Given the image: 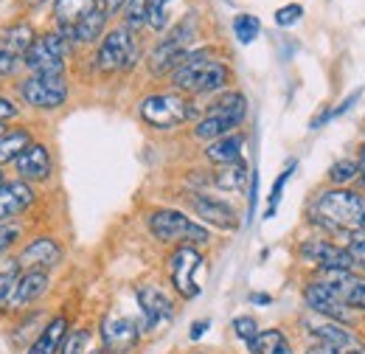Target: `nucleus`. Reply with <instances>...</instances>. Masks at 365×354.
Segmentation results:
<instances>
[{
	"instance_id": "obj_42",
	"label": "nucleus",
	"mask_w": 365,
	"mask_h": 354,
	"mask_svg": "<svg viewBox=\"0 0 365 354\" xmlns=\"http://www.w3.org/2000/svg\"><path fill=\"white\" fill-rule=\"evenodd\" d=\"M17 65H20V56H14V54L0 48V76H11L17 71Z\"/></svg>"
},
{
	"instance_id": "obj_49",
	"label": "nucleus",
	"mask_w": 365,
	"mask_h": 354,
	"mask_svg": "<svg viewBox=\"0 0 365 354\" xmlns=\"http://www.w3.org/2000/svg\"><path fill=\"white\" fill-rule=\"evenodd\" d=\"M40 3H46V0H26V6H40Z\"/></svg>"
},
{
	"instance_id": "obj_17",
	"label": "nucleus",
	"mask_w": 365,
	"mask_h": 354,
	"mask_svg": "<svg viewBox=\"0 0 365 354\" xmlns=\"http://www.w3.org/2000/svg\"><path fill=\"white\" fill-rule=\"evenodd\" d=\"M301 259L315 265L318 270H354V259L343 245H334L329 239H307L298 248Z\"/></svg>"
},
{
	"instance_id": "obj_9",
	"label": "nucleus",
	"mask_w": 365,
	"mask_h": 354,
	"mask_svg": "<svg viewBox=\"0 0 365 354\" xmlns=\"http://www.w3.org/2000/svg\"><path fill=\"white\" fill-rule=\"evenodd\" d=\"M202 262L205 259L194 245H178L172 251V256L166 262L169 265V278H172V287L182 301H194L202 293V287L197 281V273L202 270Z\"/></svg>"
},
{
	"instance_id": "obj_40",
	"label": "nucleus",
	"mask_w": 365,
	"mask_h": 354,
	"mask_svg": "<svg viewBox=\"0 0 365 354\" xmlns=\"http://www.w3.org/2000/svg\"><path fill=\"white\" fill-rule=\"evenodd\" d=\"M301 17H304V6H301V3H289V6H281V9L275 11V23H278L281 29L295 26Z\"/></svg>"
},
{
	"instance_id": "obj_47",
	"label": "nucleus",
	"mask_w": 365,
	"mask_h": 354,
	"mask_svg": "<svg viewBox=\"0 0 365 354\" xmlns=\"http://www.w3.org/2000/svg\"><path fill=\"white\" fill-rule=\"evenodd\" d=\"M357 169H360V177H363V183H365V141H363V146H360V163H357Z\"/></svg>"
},
{
	"instance_id": "obj_29",
	"label": "nucleus",
	"mask_w": 365,
	"mask_h": 354,
	"mask_svg": "<svg viewBox=\"0 0 365 354\" xmlns=\"http://www.w3.org/2000/svg\"><path fill=\"white\" fill-rule=\"evenodd\" d=\"M247 180H250L247 166H245L242 161H236V163L222 166V169L214 175V186H217V188H222V191H239V188H245V183H247Z\"/></svg>"
},
{
	"instance_id": "obj_8",
	"label": "nucleus",
	"mask_w": 365,
	"mask_h": 354,
	"mask_svg": "<svg viewBox=\"0 0 365 354\" xmlns=\"http://www.w3.org/2000/svg\"><path fill=\"white\" fill-rule=\"evenodd\" d=\"M304 329L309 338H315L318 346H326L334 354H365V338L357 335L351 326L326 320L318 315H307L304 318Z\"/></svg>"
},
{
	"instance_id": "obj_11",
	"label": "nucleus",
	"mask_w": 365,
	"mask_h": 354,
	"mask_svg": "<svg viewBox=\"0 0 365 354\" xmlns=\"http://www.w3.org/2000/svg\"><path fill=\"white\" fill-rule=\"evenodd\" d=\"M48 290H51V273L23 270L20 278H17V284H14V290H11V295L6 298V304H3L0 312H6L9 318H17L23 312L37 310L40 301L46 298Z\"/></svg>"
},
{
	"instance_id": "obj_4",
	"label": "nucleus",
	"mask_w": 365,
	"mask_h": 354,
	"mask_svg": "<svg viewBox=\"0 0 365 354\" xmlns=\"http://www.w3.org/2000/svg\"><path fill=\"white\" fill-rule=\"evenodd\" d=\"M149 231L163 245H208L211 233L200 222L188 220L178 208H155L149 214Z\"/></svg>"
},
{
	"instance_id": "obj_7",
	"label": "nucleus",
	"mask_w": 365,
	"mask_h": 354,
	"mask_svg": "<svg viewBox=\"0 0 365 354\" xmlns=\"http://www.w3.org/2000/svg\"><path fill=\"white\" fill-rule=\"evenodd\" d=\"M17 96L26 107L48 113V110H59L68 101L71 88H68L65 76H34V74H29L26 79L17 82Z\"/></svg>"
},
{
	"instance_id": "obj_43",
	"label": "nucleus",
	"mask_w": 365,
	"mask_h": 354,
	"mask_svg": "<svg viewBox=\"0 0 365 354\" xmlns=\"http://www.w3.org/2000/svg\"><path fill=\"white\" fill-rule=\"evenodd\" d=\"M17 104L11 101V98H3L0 96V124H6V121H11V118H17Z\"/></svg>"
},
{
	"instance_id": "obj_13",
	"label": "nucleus",
	"mask_w": 365,
	"mask_h": 354,
	"mask_svg": "<svg viewBox=\"0 0 365 354\" xmlns=\"http://www.w3.org/2000/svg\"><path fill=\"white\" fill-rule=\"evenodd\" d=\"M143 329L127 315H104L98 326V340L104 354H130L138 346Z\"/></svg>"
},
{
	"instance_id": "obj_5",
	"label": "nucleus",
	"mask_w": 365,
	"mask_h": 354,
	"mask_svg": "<svg viewBox=\"0 0 365 354\" xmlns=\"http://www.w3.org/2000/svg\"><path fill=\"white\" fill-rule=\"evenodd\" d=\"M138 113L155 130H175L194 116V107L180 93H155L138 104Z\"/></svg>"
},
{
	"instance_id": "obj_15",
	"label": "nucleus",
	"mask_w": 365,
	"mask_h": 354,
	"mask_svg": "<svg viewBox=\"0 0 365 354\" xmlns=\"http://www.w3.org/2000/svg\"><path fill=\"white\" fill-rule=\"evenodd\" d=\"M304 301H307V307H309L312 315L326 318V320H334V323H343V326H351L357 320V312L351 310V307H346L320 278L318 281H309L304 287Z\"/></svg>"
},
{
	"instance_id": "obj_25",
	"label": "nucleus",
	"mask_w": 365,
	"mask_h": 354,
	"mask_svg": "<svg viewBox=\"0 0 365 354\" xmlns=\"http://www.w3.org/2000/svg\"><path fill=\"white\" fill-rule=\"evenodd\" d=\"M104 26H107V11L98 6L96 11H91L76 29H71V31H59L68 43L73 45H88V43H96L98 37H101V31H104Z\"/></svg>"
},
{
	"instance_id": "obj_20",
	"label": "nucleus",
	"mask_w": 365,
	"mask_h": 354,
	"mask_svg": "<svg viewBox=\"0 0 365 354\" xmlns=\"http://www.w3.org/2000/svg\"><path fill=\"white\" fill-rule=\"evenodd\" d=\"M185 200H188V206L194 208V214L202 222H208L214 228H222V231H236L239 228V217H236L233 206L225 203V200L211 197V194H200V191L188 194Z\"/></svg>"
},
{
	"instance_id": "obj_41",
	"label": "nucleus",
	"mask_w": 365,
	"mask_h": 354,
	"mask_svg": "<svg viewBox=\"0 0 365 354\" xmlns=\"http://www.w3.org/2000/svg\"><path fill=\"white\" fill-rule=\"evenodd\" d=\"M17 239H20V231L14 225H0V259L9 256V251H11V245Z\"/></svg>"
},
{
	"instance_id": "obj_33",
	"label": "nucleus",
	"mask_w": 365,
	"mask_h": 354,
	"mask_svg": "<svg viewBox=\"0 0 365 354\" xmlns=\"http://www.w3.org/2000/svg\"><path fill=\"white\" fill-rule=\"evenodd\" d=\"M146 17H149V6H146V0H130V3H127L124 29H127V31H138L140 26H146Z\"/></svg>"
},
{
	"instance_id": "obj_26",
	"label": "nucleus",
	"mask_w": 365,
	"mask_h": 354,
	"mask_svg": "<svg viewBox=\"0 0 365 354\" xmlns=\"http://www.w3.org/2000/svg\"><path fill=\"white\" fill-rule=\"evenodd\" d=\"M31 141H34V135H31L29 127H6V130L0 133V169H3L6 163H14L17 155H20Z\"/></svg>"
},
{
	"instance_id": "obj_31",
	"label": "nucleus",
	"mask_w": 365,
	"mask_h": 354,
	"mask_svg": "<svg viewBox=\"0 0 365 354\" xmlns=\"http://www.w3.org/2000/svg\"><path fill=\"white\" fill-rule=\"evenodd\" d=\"M20 273H23V270H20L14 256H3V259H0V310H3L6 298L11 295V290H14L17 278H20Z\"/></svg>"
},
{
	"instance_id": "obj_2",
	"label": "nucleus",
	"mask_w": 365,
	"mask_h": 354,
	"mask_svg": "<svg viewBox=\"0 0 365 354\" xmlns=\"http://www.w3.org/2000/svg\"><path fill=\"white\" fill-rule=\"evenodd\" d=\"M172 82L182 93L202 96V93H217L225 88L230 82V71L208 48H200V51H188V56L172 71Z\"/></svg>"
},
{
	"instance_id": "obj_34",
	"label": "nucleus",
	"mask_w": 365,
	"mask_h": 354,
	"mask_svg": "<svg viewBox=\"0 0 365 354\" xmlns=\"http://www.w3.org/2000/svg\"><path fill=\"white\" fill-rule=\"evenodd\" d=\"M169 3H172V0H146V6H149L146 23H149L155 31H163V29L169 26Z\"/></svg>"
},
{
	"instance_id": "obj_10",
	"label": "nucleus",
	"mask_w": 365,
	"mask_h": 354,
	"mask_svg": "<svg viewBox=\"0 0 365 354\" xmlns=\"http://www.w3.org/2000/svg\"><path fill=\"white\" fill-rule=\"evenodd\" d=\"M138 59V45L133 40V31L113 29L96 51V71L98 74H118V71H130Z\"/></svg>"
},
{
	"instance_id": "obj_37",
	"label": "nucleus",
	"mask_w": 365,
	"mask_h": 354,
	"mask_svg": "<svg viewBox=\"0 0 365 354\" xmlns=\"http://www.w3.org/2000/svg\"><path fill=\"white\" fill-rule=\"evenodd\" d=\"M292 172H295V161H289V163H287V169H284V172L278 175V180L273 183V191H270V206H267V214H264L267 220L275 214V208H278V203H281V194H284V186H287V180L292 177Z\"/></svg>"
},
{
	"instance_id": "obj_36",
	"label": "nucleus",
	"mask_w": 365,
	"mask_h": 354,
	"mask_svg": "<svg viewBox=\"0 0 365 354\" xmlns=\"http://www.w3.org/2000/svg\"><path fill=\"white\" fill-rule=\"evenodd\" d=\"M357 175H360V169H357L354 161H337V163H331V169H329V180H331L334 186H346V183H351Z\"/></svg>"
},
{
	"instance_id": "obj_39",
	"label": "nucleus",
	"mask_w": 365,
	"mask_h": 354,
	"mask_svg": "<svg viewBox=\"0 0 365 354\" xmlns=\"http://www.w3.org/2000/svg\"><path fill=\"white\" fill-rule=\"evenodd\" d=\"M233 332H236V338H239V340L250 343V340L259 335V323H256V318H253V315H239V318L233 320Z\"/></svg>"
},
{
	"instance_id": "obj_21",
	"label": "nucleus",
	"mask_w": 365,
	"mask_h": 354,
	"mask_svg": "<svg viewBox=\"0 0 365 354\" xmlns=\"http://www.w3.org/2000/svg\"><path fill=\"white\" fill-rule=\"evenodd\" d=\"M346 307L354 312H365V278L354 275L351 270H326L320 278Z\"/></svg>"
},
{
	"instance_id": "obj_19",
	"label": "nucleus",
	"mask_w": 365,
	"mask_h": 354,
	"mask_svg": "<svg viewBox=\"0 0 365 354\" xmlns=\"http://www.w3.org/2000/svg\"><path fill=\"white\" fill-rule=\"evenodd\" d=\"M37 200V191L26 180H6L0 186V225H11L20 214H26Z\"/></svg>"
},
{
	"instance_id": "obj_6",
	"label": "nucleus",
	"mask_w": 365,
	"mask_h": 354,
	"mask_svg": "<svg viewBox=\"0 0 365 354\" xmlns=\"http://www.w3.org/2000/svg\"><path fill=\"white\" fill-rule=\"evenodd\" d=\"M68 51H71V43H68L59 31L43 34V37H37L34 45L26 51L23 65H26V71L34 74V76H65Z\"/></svg>"
},
{
	"instance_id": "obj_16",
	"label": "nucleus",
	"mask_w": 365,
	"mask_h": 354,
	"mask_svg": "<svg viewBox=\"0 0 365 354\" xmlns=\"http://www.w3.org/2000/svg\"><path fill=\"white\" fill-rule=\"evenodd\" d=\"M14 259H17L20 270L51 273V270H56V267L62 265L65 251H62L59 239H53V236H31V239L20 248V253H17Z\"/></svg>"
},
{
	"instance_id": "obj_45",
	"label": "nucleus",
	"mask_w": 365,
	"mask_h": 354,
	"mask_svg": "<svg viewBox=\"0 0 365 354\" xmlns=\"http://www.w3.org/2000/svg\"><path fill=\"white\" fill-rule=\"evenodd\" d=\"M98 3H101V9H104V11L110 14V11H118L121 6H127L130 0H98Z\"/></svg>"
},
{
	"instance_id": "obj_24",
	"label": "nucleus",
	"mask_w": 365,
	"mask_h": 354,
	"mask_svg": "<svg viewBox=\"0 0 365 354\" xmlns=\"http://www.w3.org/2000/svg\"><path fill=\"white\" fill-rule=\"evenodd\" d=\"M242 149H245V138L230 133V135L217 138V141H211V143L205 146V158H208L211 163H217V166H228V163L242 161Z\"/></svg>"
},
{
	"instance_id": "obj_46",
	"label": "nucleus",
	"mask_w": 365,
	"mask_h": 354,
	"mask_svg": "<svg viewBox=\"0 0 365 354\" xmlns=\"http://www.w3.org/2000/svg\"><path fill=\"white\" fill-rule=\"evenodd\" d=\"M250 301H253V304H259V307L273 304V298H270V295H264V293H253V295H250Z\"/></svg>"
},
{
	"instance_id": "obj_35",
	"label": "nucleus",
	"mask_w": 365,
	"mask_h": 354,
	"mask_svg": "<svg viewBox=\"0 0 365 354\" xmlns=\"http://www.w3.org/2000/svg\"><path fill=\"white\" fill-rule=\"evenodd\" d=\"M360 96H363V90H354L351 96H346V101H343V104H337L334 110H326V113H320V116L315 118V121H312V124H309V127H312V130H320V127H323V124H329L331 118H337V116L349 113V110H351V104H357V98H360Z\"/></svg>"
},
{
	"instance_id": "obj_3",
	"label": "nucleus",
	"mask_w": 365,
	"mask_h": 354,
	"mask_svg": "<svg viewBox=\"0 0 365 354\" xmlns=\"http://www.w3.org/2000/svg\"><path fill=\"white\" fill-rule=\"evenodd\" d=\"M247 116V98L236 90L222 93L214 104H208L205 116L197 121L194 127V138L200 141H217L222 135H230Z\"/></svg>"
},
{
	"instance_id": "obj_30",
	"label": "nucleus",
	"mask_w": 365,
	"mask_h": 354,
	"mask_svg": "<svg viewBox=\"0 0 365 354\" xmlns=\"http://www.w3.org/2000/svg\"><path fill=\"white\" fill-rule=\"evenodd\" d=\"M59 354H93V332L91 329H68Z\"/></svg>"
},
{
	"instance_id": "obj_14",
	"label": "nucleus",
	"mask_w": 365,
	"mask_h": 354,
	"mask_svg": "<svg viewBox=\"0 0 365 354\" xmlns=\"http://www.w3.org/2000/svg\"><path fill=\"white\" fill-rule=\"evenodd\" d=\"M135 298H138V307H140V329L146 332H158L160 326L172 323L175 320V301L158 287V284H140L135 290Z\"/></svg>"
},
{
	"instance_id": "obj_28",
	"label": "nucleus",
	"mask_w": 365,
	"mask_h": 354,
	"mask_svg": "<svg viewBox=\"0 0 365 354\" xmlns=\"http://www.w3.org/2000/svg\"><path fill=\"white\" fill-rule=\"evenodd\" d=\"M250 354H292V346L281 329H259V335L247 343Z\"/></svg>"
},
{
	"instance_id": "obj_50",
	"label": "nucleus",
	"mask_w": 365,
	"mask_h": 354,
	"mask_svg": "<svg viewBox=\"0 0 365 354\" xmlns=\"http://www.w3.org/2000/svg\"><path fill=\"white\" fill-rule=\"evenodd\" d=\"M3 183H6V180H3V169H0V186H3Z\"/></svg>"
},
{
	"instance_id": "obj_22",
	"label": "nucleus",
	"mask_w": 365,
	"mask_h": 354,
	"mask_svg": "<svg viewBox=\"0 0 365 354\" xmlns=\"http://www.w3.org/2000/svg\"><path fill=\"white\" fill-rule=\"evenodd\" d=\"M68 329H71V318H68L65 312L48 318L46 326L40 329V335L26 346L23 354H59V346H62Z\"/></svg>"
},
{
	"instance_id": "obj_32",
	"label": "nucleus",
	"mask_w": 365,
	"mask_h": 354,
	"mask_svg": "<svg viewBox=\"0 0 365 354\" xmlns=\"http://www.w3.org/2000/svg\"><path fill=\"white\" fill-rule=\"evenodd\" d=\"M259 31H262L259 17H253V14H236L233 17V34H236V40L242 45L253 43L259 37Z\"/></svg>"
},
{
	"instance_id": "obj_1",
	"label": "nucleus",
	"mask_w": 365,
	"mask_h": 354,
	"mask_svg": "<svg viewBox=\"0 0 365 354\" xmlns=\"http://www.w3.org/2000/svg\"><path fill=\"white\" fill-rule=\"evenodd\" d=\"M309 220L329 233L365 231V197L349 188L320 191L309 208Z\"/></svg>"
},
{
	"instance_id": "obj_38",
	"label": "nucleus",
	"mask_w": 365,
	"mask_h": 354,
	"mask_svg": "<svg viewBox=\"0 0 365 354\" xmlns=\"http://www.w3.org/2000/svg\"><path fill=\"white\" fill-rule=\"evenodd\" d=\"M346 239H349L346 251L351 253L354 267H360L365 273V231H351V233H346Z\"/></svg>"
},
{
	"instance_id": "obj_18",
	"label": "nucleus",
	"mask_w": 365,
	"mask_h": 354,
	"mask_svg": "<svg viewBox=\"0 0 365 354\" xmlns=\"http://www.w3.org/2000/svg\"><path fill=\"white\" fill-rule=\"evenodd\" d=\"M14 172L20 180L26 183H46L53 175V158H51V149L40 141H31L14 161Z\"/></svg>"
},
{
	"instance_id": "obj_23",
	"label": "nucleus",
	"mask_w": 365,
	"mask_h": 354,
	"mask_svg": "<svg viewBox=\"0 0 365 354\" xmlns=\"http://www.w3.org/2000/svg\"><path fill=\"white\" fill-rule=\"evenodd\" d=\"M98 9L96 0H56L53 3V20H56V31H71L76 29L91 11Z\"/></svg>"
},
{
	"instance_id": "obj_48",
	"label": "nucleus",
	"mask_w": 365,
	"mask_h": 354,
	"mask_svg": "<svg viewBox=\"0 0 365 354\" xmlns=\"http://www.w3.org/2000/svg\"><path fill=\"white\" fill-rule=\"evenodd\" d=\"M304 354H334V352H331V349H326V346H318V343H315V346H309Z\"/></svg>"
},
{
	"instance_id": "obj_51",
	"label": "nucleus",
	"mask_w": 365,
	"mask_h": 354,
	"mask_svg": "<svg viewBox=\"0 0 365 354\" xmlns=\"http://www.w3.org/2000/svg\"><path fill=\"white\" fill-rule=\"evenodd\" d=\"M3 130H6V124H0V133H3Z\"/></svg>"
},
{
	"instance_id": "obj_12",
	"label": "nucleus",
	"mask_w": 365,
	"mask_h": 354,
	"mask_svg": "<svg viewBox=\"0 0 365 354\" xmlns=\"http://www.w3.org/2000/svg\"><path fill=\"white\" fill-rule=\"evenodd\" d=\"M191 37H194V26H191V20H182L180 26H178L166 40H160V43L155 45V51H152V56H149V71H152L155 76L172 74L182 59L188 56V43H191Z\"/></svg>"
},
{
	"instance_id": "obj_44",
	"label": "nucleus",
	"mask_w": 365,
	"mask_h": 354,
	"mask_svg": "<svg viewBox=\"0 0 365 354\" xmlns=\"http://www.w3.org/2000/svg\"><path fill=\"white\" fill-rule=\"evenodd\" d=\"M208 326H211V320H208V318H202V320H194V323H191V332H188V338H191V340H200V338L208 332Z\"/></svg>"
},
{
	"instance_id": "obj_27",
	"label": "nucleus",
	"mask_w": 365,
	"mask_h": 354,
	"mask_svg": "<svg viewBox=\"0 0 365 354\" xmlns=\"http://www.w3.org/2000/svg\"><path fill=\"white\" fill-rule=\"evenodd\" d=\"M37 40V31L31 23H14L3 31V40H0V48L14 54V56H26V51L34 45Z\"/></svg>"
}]
</instances>
